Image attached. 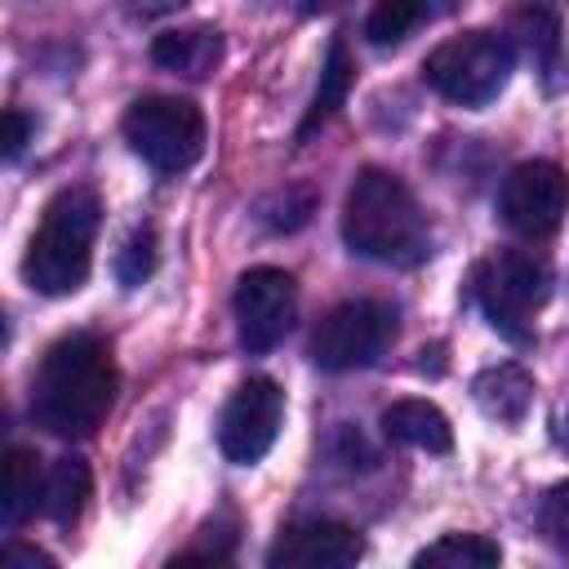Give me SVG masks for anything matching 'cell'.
Returning <instances> with one entry per match:
<instances>
[{
  "instance_id": "9c48e42d",
  "label": "cell",
  "mask_w": 569,
  "mask_h": 569,
  "mask_svg": "<svg viewBox=\"0 0 569 569\" xmlns=\"http://www.w3.org/2000/svg\"><path fill=\"white\" fill-rule=\"evenodd\" d=\"M280 418H284V391H280V382L276 378H244L236 391H231V400L222 405V418H218V449L231 458V462H240V467H249V462H258L271 445H276V436H280Z\"/></svg>"
},
{
  "instance_id": "7c38bea8",
  "label": "cell",
  "mask_w": 569,
  "mask_h": 569,
  "mask_svg": "<svg viewBox=\"0 0 569 569\" xmlns=\"http://www.w3.org/2000/svg\"><path fill=\"white\" fill-rule=\"evenodd\" d=\"M151 58L164 71H178L187 80H204L222 62V31L218 27H178L160 31L151 44Z\"/></svg>"
},
{
  "instance_id": "d6986e66",
  "label": "cell",
  "mask_w": 569,
  "mask_h": 569,
  "mask_svg": "<svg viewBox=\"0 0 569 569\" xmlns=\"http://www.w3.org/2000/svg\"><path fill=\"white\" fill-rule=\"evenodd\" d=\"M498 560H502V547L485 533H445L413 556L418 569H493Z\"/></svg>"
},
{
  "instance_id": "5bb4252c",
  "label": "cell",
  "mask_w": 569,
  "mask_h": 569,
  "mask_svg": "<svg viewBox=\"0 0 569 569\" xmlns=\"http://www.w3.org/2000/svg\"><path fill=\"white\" fill-rule=\"evenodd\" d=\"M471 400L480 405L485 418L516 427V422L529 413V405H533V378H529L520 365H493V369H480L476 382H471Z\"/></svg>"
},
{
  "instance_id": "30bf717a",
  "label": "cell",
  "mask_w": 569,
  "mask_h": 569,
  "mask_svg": "<svg viewBox=\"0 0 569 569\" xmlns=\"http://www.w3.org/2000/svg\"><path fill=\"white\" fill-rule=\"evenodd\" d=\"M298 316V284L289 271L280 267H253L240 276L236 284V329H240V347L262 356L271 351L289 325Z\"/></svg>"
},
{
  "instance_id": "ffe728a7",
  "label": "cell",
  "mask_w": 569,
  "mask_h": 569,
  "mask_svg": "<svg viewBox=\"0 0 569 569\" xmlns=\"http://www.w3.org/2000/svg\"><path fill=\"white\" fill-rule=\"evenodd\" d=\"M431 13V0H378L369 9V22H365V36L369 44L378 49H391V44H405Z\"/></svg>"
},
{
  "instance_id": "7402d4cb",
  "label": "cell",
  "mask_w": 569,
  "mask_h": 569,
  "mask_svg": "<svg viewBox=\"0 0 569 569\" xmlns=\"http://www.w3.org/2000/svg\"><path fill=\"white\" fill-rule=\"evenodd\" d=\"M538 529L551 542V551L569 560V480H560V485H551L542 493V502H538Z\"/></svg>"
},
{
  "instance_id": "7a4b0ae2",
  "label": "cell",
  "mask_w": 569,
  "mask_h": 569,
  "mask_svg": "<svg viewBox=\"0 0 569 569\" xmlns=\"http://www.w3.org/2000/svg\"><path fill=\"white\" fill-rule=\"evenodd\" d=\"M342 240L351 253L387 267H413L431 253V227L413 191L387 169H360L342 200Z\"/></svg>"
},
{
  "instance_id": "484cf974",
  "label": "cell",
  "mask_w": 569,
  "mask_h": 569,
  "mask_svg": "<svg viewBox=\"0 0 569 569\" xmlns=\"http://www.w3.org/2000/svg\"><path fill=\"white\" fill-rule=\"evenodd\" d=\"M124 4H129V13H138V18H160V13L182 9L187 0H124Z\"/></svg>"
},
{
  "instance_id": "4fadbf2b",
  "label": "cell",
  "mask_w": 569,
  "mask_h": 569,
  "mask_svg": "<svg viewBox=\"0 0 569 569\" xmlns=\"http://www.w3.org/2000/svg\"><path fill=\"white\" fill-rule=\"evenodd\" d=\"M382 431L396 445L427 449V453H449L453 449V427L431 400H396L382 409Z\"/></svg>"
},
{
  "instance_id": "603a6c76",
  "label": "cell",
  "mask_w": 569,
  "mask_h": 569,
  "mask_svg": "<svg viewBox=\"0 0 569 569\" xmlns=\"http://www.w3.org/2000/svg\"><path fill=\"white\" fill-rule=\"evenodd\" d=\"M231 547H236V520L222 511V516H213L204 529H200V538H196V547L191 551H182V556H173V569L178 565H196V560H231Z\"/></svg>"
},
{
  "instance_id": "ac0fdd59",
  "label": "cell",
  "mask_w": 569,
  "mask_h": 569,
  "mask_svg": "<svg viewBox=\"0 0 569 569\" xmlns=\"http://www.w3.org/2000/svg\"><path fill=\"white\" fill-rule=\"evenodd\" d=\"M351 76H356V62H351V53H347V40L333 36V40H329V58H325V67H320L316 98H311V107H307V116H302V124H298V138H311V133L347 102Z\"/></svg>"
},
{
  "instance_id": "9a60e30c",
  "label": "cell",
  "mask_w": 569,
  "mask_h": 569,
  "mask_svg": "<svg viewBox=\"0 0 569 569\" xmlns=\"http://www.w3.org/2000/svg\"><path fill=\"white\" fill-rule=\"evenodd\" d=\"M511 36L516 44L529 53V62L547 76V84L556 89V71L565 62V44H560V18L547 4H525L511 13Z\"/></svg>"
},
{
  "instance_id": "e0dca14e",
  "label": "cell",
  "mask_w": 569,
  "mask_h": 569,
  "mask_svg": "<svg viewBox=\"0 0 569 569\" xmlns=\"http://www.w3.org/2000/svg\"><path fill=\"white\" fill-rule=\"evenodd\" d=\"M89 489H93V476H89V462L76 458V453H62L49 462L44 471V489H40V511L58 525H71L84 502H89Z\"/></svg>"
},
{
  "instance_id": "6da1fadb",
  "label": "cell",
  "mask_w": 569,
  "mask_h": 569,
  "mask_svg": "<svg viewBox=\"0 0 569 569\" xmlns=\"http://www.w3.org/2000/svg\"><path fill=\"white\" fill-rule=\"evenodd\" d=\"M116 387L111 347L98 333H67L44 351L31 378V418L62 440L89 436L116 405Z\"/></svg>"
},
{
  "instance_id": "ba28073f",
  "label": "cell",
  "mask_w": 569,
  "mask_h": 569,
  "mask_svg": "<svg viewBox=\"0 0 569 569\" xmlns=\"http://www.w3.org/2000/svg\"><path fill=\"white\" fill-rule=\"evenodd\" d=\"M498 213L520 240H547L569 213V173L551 160H525L502 178Z\"/></svg>"
},
{
  "instance_id": "277c9868",
  "label": "cell",
  "mask_w": 569,
  "mask_h": 569,
  "mask_svg": "<svg viewBox=\"0 0 569 569\" xmlns=\"http://www.w3.org/2000/svg\"><path fill=\"white\" fill-rule=\"evenodd\" d=\"M511 67H516L511 40L476 27V31H462L436 44L422 62V80L453 107H485L507 89Z\"/></svg>"
},
{
  "instance_id": "52a82bcc",
  "label": "cell",
  "mask_w": 569,
  "mask_h": 569,
  "mask_svg": "<svg viewBox=\"0 0 569 569\" xmlns=\"http://www.w3.org/2000/svg\"><path fill=\"white\" fill-rule=\"evenodd\" d=\"M396 307L378 298H356L333 307L316 333H311V360L329 373H351L373 365L391 342H396Z\"/></svg>"
},
{
  "instance_id": "d4e9b609",
  "label": "cell",
  "mask_w": 569,
  "mask_h": 569,
  "mask_svg": "<svg viewBox=\"0 0 569 569\" xmlns=\"http://www.w3.org/2000/svg\"><path fill=\"white\" fill-rule=\"evenodd\" d=\"M4 560H9V565H44V569H53V556H49V551L22 547V542H9V547H4Z\"/></svg>"
},
{
  "instance_id": "3957f363",
  "label": "cell",
  "mask_w": 569,
  "mask_h": 569,
  "mask_svg": "<svg viewBox=\"0 0 569 569\" xmlns=\"http://www.w3.org/2000/svg\"><path fill=\"white\" fill-rule=\"evenodd\" d=\"M98 227H102V200H98L93 187H67V191H58L44 204L40 227L27 240L22 280L36 293H44V298L76 293L84 284V276H89Z\"/></svg>"
},
{
  "instance_id": "8992f818",
  "label": "cell",
  "mask_w": 569,
  "mask_h": 569,
  "mask_svg": "<svg viewBox=\"0 0 569 569\" xmlns=\"http://www.w3.org/2000/svg\"><path fill=\"white\" fill-rule=\"evenodd\" d=\"M129 147L160 173H182L204 156V116L191 98L147 93L124 111Z\"/></svg>"
},
{
  "instance_id": "44dd1931",
  "label": "cell",
  "mask_w": 569,
  "mask_h": 569,
  "mask_svg": "<svg viewBox=\"0 0 569 569\" xmlns=\"http://www.w3.org/2000/svg\"><path fill=\"white\" fill-rule=\"evenodd\" d=\"M156 262H160V249H156V231L151 227H133L129 231V240L120 244V253H116V276H120V284H142L151 271H156Z\"/></svg>"
},
{
  "instance_id": "2e32d148",
  "label": "cell",
  "mask_w": 569,
  "mask_h": 569,
  "mask_svg": "<svg viewBox=\"0 0 569 569\" xmlns=\"http://www.w3.org/2000/svg\"><path fill=\"white\" fill-rule=\"evenodd\" d=\"M40 489H44V467L36 458V449H4V480H0V516L9 529H18L36 507H40Z\"/></svg>"
},
{
  "instance_id": "4316f807",
  "label": "cell",
  "mask_w": 569,
  "mask_h": 569,
  "mask_svg": "<svg viewBox=\"0 0 569 569\" xmlns=\"http://www.w3.org/2000/svg\"><path fill=\"white\" fill-rule=\"evenodd\" d=\"M556 445L569 449V400L560 405V418H556Z\"/></svg>"
},
{
  "instance_id": "5b68a950",
  "label": "cell",
  "mask_w": 569,
  "mask_h": 569,
  "mask_svg": "<svg viewBox=\"0 0 569 569\" xmlns=\"http://www.w3.org/2000/svg\"><path fill=\"white\" fill-rule=\"evenodd\" d=\"M547 293H551V271L533 253L502 249L476 267V302L485 320L511 342L533 338L529 325H533V311L547 302Z\"/></svg>"
},
{
  "instance_id": "8fae6325",
  "label": "cell",
  "mask_w": 569,
  "mask_h": 569,
  "mask_svg": "<svg viewBox=\"0 0 569 569\" xmlns=\"http://www.w3.org/2000/svg\"><path fill=\"white\" fill-rule=\"evenodd\" d=\"M365 556V538L342 520H293L267 551L271 569H351Z\"/></svg>"
},
{
  "instance_id": "cb8c5ba5",
  "label": "cell",
  "mask_w": 569,
  "mask_h": 569,
  "mask_svg": "<svg viewBox=\"0 0 569 569\" xmlns=\"http://www.w3.org/2000/svg\"><path fill=\"white\" fill-rule=\"evenodd\" d=\"M31 116L27 111H18V107H9L4 116H0V151H4V160H18L22 156V147H27V138H31Z\"/></svg>"
}]
</instances>
